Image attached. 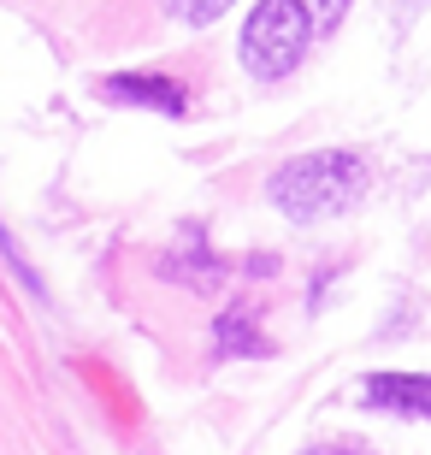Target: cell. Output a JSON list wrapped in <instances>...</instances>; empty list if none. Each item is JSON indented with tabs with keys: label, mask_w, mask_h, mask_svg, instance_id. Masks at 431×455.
I'll return each instance as SVG.
<instances>
[{
	"label": "cell",
	"mask_w": 431,
	"mask_h": 455,
	"mask_svg": "<svg viewBox=\"0 0 431 455\" xmlns=\"http://www.w3.org/2000/svg\"><path fill=\"white\" fill-rule=\"evenodd\" d=\"M361 196H366V166H361V154H343V148L301 154V160H290V166H278L266 178V202L296 225L343 213V207H355Z\"/></svg>",
	"instance_id": "1"
},
{
	"label": "cell",
	"mask_w": 431,
	"mask_h": 455,
	"mask_svg": "<svg viewBox=\"0 0 431 455\" xmlns=\"http://www.w3.org/2000/svg\"><path fill=\"white\" fill-rule=\"evenodd\" d=\"M314 36L319 30H314L307 0H260V6L243 18L236 53H243V66H249L260 84H278V77H290V71L307 60Z\"/></svg>",
	"instance_id": "2"
},
{
	"label": "cell",
	"mask_w": 431,
	"mask_h": 455,
	"mask_svg": "<svg viewBox=\"0 0 431 455\" xmlns=\"http://www.w3.org/2000/svg\"><path fill=\"white\" fill-rule=\"evenodd\" d=\"M95 89L118 107H148V113H166V118H178L189 107V89L178 77H160V71H118V77H107Z\"/></svg>",
	"instance_id": "3"
},
{
	"label": "cell",
	"mask_w": 431,
	"mask_h": 455,
	"mask_svg": "<svg viewBox=\"0 0 431 455\" xmlns=\"http://www.w3.org/2000/svg\"><path fill=\"white\" fill-rule=\"evenodd\" d=\"M366 408H384V414H408V420H431V379L426 372H372L361 385Z\"/></svg>",
	"instance_id": "4"
},
{
	"label": "cell",
	"mask_w": 431,
	"mask_h": 455,
	"mask_svg": "<svg viewBox=\"0 0 431 455\" xmlns=\"http://www.w3.org/2000/svg\"><path fill=\"white\" fill-rule=\"evenodd\" d=\"M213 343H219V355H272V338L260 331V314H254V307H243V302L219 314Z\"/></svg>",
	"instance_id": "5"
},
{
	"label": "cell",
	"mask_w": 431,
	"mask_h": 455,
	"mask_svg": "<svg viewBox=\"0 0 431 455\" xmlns=\"http://www.w3.org/2000/svg\"><path fill=\"white\" fill-rule=\"evenodd\" d=\"M160 272H166L172 284H189V290H213L219 278H225V267H219V254H207L196 243V249H178V254H166L160 260Z\"/></svg>",
	"instance_id": "6"
},
{
	"label": "cell",
	"mask_w": 431,
	"mask_h": 455,
	"mask_svg": "<svg viewBox=\"0 0 431 455\" xmlns=\"http://www.w3.org/2000/svg\"><path fill=\"white\" fill-rule=\"evenodd\" d=\"M166 6H172L178 24H196V30H201V24H213L219 12H231L236 0H166Z\"/></svg>",
	"instance_id": "7"
},
{
	"label": "cell",
	"mask_w": 431,
	"mask_h": 455,
	"mask_svg": "<svg viewBox=\"0 0 431 455\" xmlns=\"http://www.w3.org/2000/svg\"><path fill=\"white\" fill-rule=\"evenodd\" d=\"M307 12H314V30L325 36V30H337V24H343L348 0H307Z\"/></svg>",
	"instance_id": "8"
},
{
	"label": "cell",
	"mask_w": 431,
	"mask_h": 455,
	"mask_svg": "<svg viewBox=\"0 0 431 455\" xmlns=\"http://www.w3.org/2000/svg\"><path fill=\"white\" fill-rule=\"evenodd\" d=\"M301 455H372L366 443H355V438H331V443H307Z\"/></svg>",
	"instance_id": "9"
}]
</instances>
